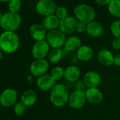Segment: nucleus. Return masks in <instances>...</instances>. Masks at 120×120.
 <instances>
[{
  "label": "nucleus",
  "instance_id": "f257e3e1",
  "mask_svg": "<svg viewBox=\"0 0 120 120\" xmlns=\"http://www.w3.org/2000/svg\"><path fill=\"white\" fill-rule=\"evenodd\" d=\"M20 45L18 35L13 31H4L0 35V49L7 54L16 52Z\"/></svg>",
  "mask_w": 120,
  "mask_h": 120
},
{
  "label": "nucleus",
  "instance_id": "f03ea898",
  "mask_svg": "<svg viewBox=\"0 0 120 120\" xmlns=\"http://www.w3.org/2000/svg\"><path fill=\"white\" fill-rule=\"evenodd\" d=\"M69 98V94L68 88L62 83H56L49 93V100L56 107H64L68 103Z\"/></svg>",
  "mask_w": 120,
  "mask_h": 120
},
{
  "label": "nucleus",
  "instance_id": "7ed1b4c3",
  "mask_svg": "<svg viewBox=\"0 0 120 120\" xmlns=\"http://www.w3.org/2000/svg\"><path fill=\"white\" fill-rule=\"evenodd\" d=\"M21 23V16L18 13L9 11L2 15V19L0 21V27L4 31L14 32L20 27Z\"/></svg>",
  "mask_w": 120,
  "mask_h": 120
},
{
  "label": "nucleus",
  "instance_id": "20e7f679",
  "mask_svg": "<svg viewBox=\"0 0 120 120\" xmlns=\"http://www.w3.org/2000/svg\"><path fill=\"white\" fill-rule=\"evenodd\" d=\"M74 12L75 17L79 21L83 22L86 24L93 21L95 17V11L93 8L85 4L76 6Z\"/></svg>",
  "mask_w": 120,
  "mask_h": 120
},
{
  "label": "nucleus",
  "instance_id": "39448f33",
  "mask_svg": "<svg viewBox=\"0 0 120 120\" xmlns=\"http://www.w3.org/2000/svg\"><path fill=\"white\" fill-rule=\"evenodd\" d=\"M46 40L52 48H62L64 45L66 36L60 30L56 29L47 33Z\"/></svg>",
  "mask_w": 120,
  "mask_h": 120
},
{
  "label": "nucleus",
  "instance_id": "423d86ee",
  "mask_svg": "<svg viewBox=\"0 0 120 120\" xmlns=\"http://www.w3.org/2000/svg\"><path fill=\"white\" fill-rule=\"evenodd\" d=\"M50 46L46 40L37 41L32 48V55L35 59H43L47 56Z\"/></svg>",
  "mask_w": 120,
  "mask_h": 120
},
{
  "label": "nucleus",
  "instance_id": "0eeeda50",
  "mask_svg": "<svg viewBox=\"0 0 120 120\" xmlns=\"http://www.w3.org/2000/svg\"><path fill=\"white\" fill-rule=\"evenodd\" d=\"M49 67V62L47 61L45 59H35V61H33L30 66V71L33 76L39 78L45 74H47Z\"/></svg>",
  "mask_w": 120,
  "mask_h": 120
},
{
  "label": "nucleus",
  "instance_id": "6e6552de",
  "mask_svg": "<svg viewBox=\"0 0 120 120\" xmlns=\"http://www.w3.org/2000/svg\"><path fill=\"white\" fill-rule=\"evenodd\" d=\"M86 98L85 90H75L70 95L69 98V106L75 109H81L86 104Z\"/></svg>",
  "mask_w": 120,
  "mask_h": 120
},
{
  "label": "nucleus",
  "instance_id": "1a4fd4ad",
  "mask_svg": "<svg viewBox=\"0 0 120 120\" xmlns=\"http://www.w3.org/2000/svg\"><path fill=\"white\" fill-rule=\"evenodd\" d=\"M56 9V5L52 0H39L36 4L37 12L45 17L55 14Z\"/></svg>",
  "mask_w": 120,
  "mask_h": 120
},
{
  "label": "nucleus",
  "instance_id": "9d476101",
  "mask_svg": "<svg viewBox=\"0 0 120 120\" xmlns=\"http://www.w3.org/2000/svg\"><path fill=\"white\" fill-rule=\"evenodd\" d=\"M17 98V91L12 88H7L0 94V104L6 107H11L16 104Z\"/></svg>",
  "mask_w": 120,
  "mask_h": 120
},
{
  "label": "nucleus",
  "instance_id": "9b49d317",
  "mask_svg": "<svg viewBox=\"0 0 120 120\" xmlns=\"http://www.w3.org/2000/svg\"><path fill=\"white\" fill-rule=\"evenodd\" d=\"M78 20L76 17L68 16L64 20H61L59 22V30H61L64 34H72L76 31Z\"/></svg>",
  "mask_w": 120,
  "mask_h": 120
},
{
  "label": "nucleus",
  "instance_id": "f8f14e48",
  "mask_svg": "<svg viewBox=\"0 0 120 120\" xmlns=\"http://www.w3.org/2000/svg\"><path fill=\"white\" fill-rule=\"evenodd\" d=\"M83 81L87 88H98L101 83V76L95 71H89L84 75Z\"/></svg>",
  "mask_w": 120,
  "mask_h": 120
},
{
  "label": "nucleus",
  "instance_id": "ddd939ff",
  "mask_svg": "<svg viewBox=\"0 0 120 120\" xmlns=\"http://www.w3.org/2000/svg\"><path fill=\"white\" fill-rule=\"evenodd\" d=\"M36 83L40 90L42 91H51L56 84V81L50 74H45L38 78Z\"/></svg>",
  "mask_w": 120,
  "mask_h": 120
},
{
  "label": "nucleus",
  "instance_id": "4468645a",
  "mask_svg": "<svg viewBox=\"0 0 120 120\" xmlns=\"http://www.w3.org/2000/svg\"><path fill=\"white\" fill-rule=\"evenodd\" d=\"M86 101L93 105H98L103 100V94L98 88H87L85 90Z\"/></svg>",
  "mask_w": 120,
  "mask_h": 120
},
{
  "label": "nucleus",
  "instance_id": "2eb2a0df",
  "mask_svg": "<svg viewBox=\"0 0 120 120\" xmlns=\"http://www.w3.org/2000/svg\"><path fill=\"white\" fill-rule=\"evenodd\" d=\"M97 59L100 64L105 67H109L114 64V55L110 50L102 49L98 52Z\"/></svg>",
  "mask_w": 120,
  "mask_h": 120
},
{
  "label": "nucleus",
  "instance_id": "dca6fc26",
  "mask_svg": "<svg viewBox=\"0 0 120 120\" xmlns=\"http://www.w3.org/2000/svg\"><path fill=\"white\" fill-rule=\"evenodd\" d=\"M47 30L42 26V25L39 23H34L30 27V34L33 39L36 42L45 40L47 37Z\"/></svg>",
  "mask_w": 120,
  "mask_h": 120
},
{
  "label": "nucleus",
  "instance_id": "f3484780",
  "mask_svg": "<svg viewBox=\"0 0 120 120\" xmlns=\"http://www.w3.org/2000/svg\"><path fill=\"white\" fill-rule=\"evenodd\" d=\"M81 69L79 67L75 65H71L64 69V78L66 79V81L70 83H74L79 81L81 77Z\"/></svg>",
  "mask_w": 120,
  "mask_h": 120
},
{
  "label": "nucleus",
  "instance_id": "a211bd4d",
  "mask_svg": "<svg viewBox=\"0 0 120 120\" xmlns=\"http://www.w3.org/2000/svg\"><path fill=\"white\" fill-rule=\"evenodd\" d=\"M82 46L81 40L77 36H70L66 38L64 49L68 52H76Z\"/></svg>",
  "mask_w": 120,
  "mask_h": 120
},
{
  "label": "nucleus",
  "instance_id": "6ab92c4d",
  "mask_svg": "<svg viewBox=\"0 0 120 120\" xmlns=\"http://www.w3.org/2000/svg\"><path fill=\"white\" fill-rule=\"evenodd\" d=\"M93 56V49L88 45H82L76 51V57L82 62H88Z\"/></svg>",
  "mask_w": 120,
  "mask_h": 120
},
{
  "label": "nucleus",
  "instance_id": "aec40b11",
  "mask_svg": "<svg viewBox=\"0 0 120 120\" xmlns=\"http://www.w3.org/2000/svg\"><path fill=\"white\" fill-rule=\"evenodd\" d=\"M59 19L55 15H50L45 16L42 20V25L46 30L52 31L56 30L59 26Z\"/></svg>",
  "mask_w": 120,
  "mask_h": 120
},
{
  "label": "nucleus",
  "instance_id": "412c9836",
  "mask_svg": "<svg viewBox=\"0 0 120 120\" xmlns=\"http://www.w3.org/2000/svg\"><path fill=\"white\" fill-rule=\"evenodd\" d=\"M37 100L38 95L35 91L31 89H28L24 91L21 98V102H22L26 107H30L35 105Z\"/></svg>",
  "mask_w": 120,
  "mask_h": 120
},
{
  "label": "nucleus",
  "instance_id": "4be33fe9",
  "mask_svg": "<svg viewBox=\"0 0 120 120\" xmlns=\"http://www.w3.org/2000/svg\"><path fill=\"white\" fill-rule=\"evenodd\" d=\"M86 32L93 38H99L103 34L104 29L100 23L95 21H92L87 24Z\"/></svg>",
  "mask_w": 120,
  "mask_h": 120
},
{
  "label": "nucleus",
  "instance_id": "5701e85b",
  "mask_svg": "<svg viewBox=\"0 0 120 120\" xmlns=\"http://www.w3.org/2000/svg\"><path fill=\"white\" fill-rule=\"evenodd\" d=\"M64 53L62 48H52L47 55L48 61L49 63L55 64L62 60Z\"/></svg>",
  "mask_w": 120,
  "mask_h": 120
},
{
  "label": "nucleus",
  "instance_id": "b1692460",
  "mask_svg": "<svg viewBox=\"0 0 120 120\" xmlns=\"http://www.w3.org/2000/svg\"><path fill=\"white\" fill-rule=\"evenodd\" d=\"M109 14L116 18H120V0H112L108 5Z\"/></svg>",
  "mask_w": 120,
  "mask_h": 120
},
{
  "label": "nucleus",
  "instance_id": "393cba45",
  "mask_svg": "<svg viewBox=\"0 0 120 120\" xmlns=\"http://www.w3.org/2000/svg\"><path fill=\"white\" fill-rule=\"evenodd\" d=\"M50 75L56 81H60L64 76V69L60 66H56L52 69Z\"/></svg>",
  "mask_w": 120,
  "mask_h": 120
},
{
  "label": "nucleus",
  "instance_id": "a878e982",
  "mask_svg": "<svg viewBox=\"0 0 120 120\" xmlns=\"http://www.w3.org/2000/svg\"><path fill=\"white\" fill-rule=\"evenodd\" d=\"M21 8V0H11L8 4V9L10 12L18 13Z\"/></svg>",
  "mask_w": 120,
  "mask_h": 120
},
{
  "label": "nucleus",
  "instance_id": "bb28decb",
  "mask_svg": "<svg viewBox=\"0 0 120 120\" xmlns=\"http://www.w3.org/2000/svg\"><path fill=\"white\" fill-rule=\"evenodd\" d=\"M26 106L22 102H18L14 105V112L17 116H23L26 111Z\"/></svg>",
  "mask_w": 120,
  "mask_h": 120
},
{
  "label": "nucleus",
  "instance_id": "cd10ccee",
  "mask_svg": "<svg viewBox=\"0 0 120 120\" xmlns=\"http://www.w3.org/2000/svg\"><path fill=\"white\" fill-rule=\"evenodd\" d=\"M110 30L114 38L120 39V21H114L110 26Z\"/></svg>",
  "mask_w": 120,
  "mask_h": 120
},
{
  "label": "nucleus",
  "instance_id": "c85d7f7f",
  "mask_svg": "<svg viewBox=\"0 0 120 120\" xmlns=\"http://www.w3.org/2000/svg\"><path fill=\"white\" fill-rule=\"evenodd\" d=\"M55 16L59 19V21L64 20L69 16L67 9L63 7H59L56 9L55 11Z\"/></svg>",
  "mask_w": 120,
  "mask_h": 120
},
{
  "label": "nucleus",
  "instance_id": "c756f323",
  "mask_svg": "<svg viewBox=\"0 0 120 120\" xmlns=\"http://www.w3.org/2000/svg\"><path fill=\"white\" fill-rule=\"evenodd\" d=\"M87 29V24L81 22V21H78L77 26H76V31L78 33H83L85 31H86Z\"/></svg>",
  "mask_w": 120,
  "mask_h": 120
},
{
  "label": "nucleus",
  "instance_id": "7c9ffc66",
  "mask_svg": "<svg viewBox=\"0 0 120 120\" xmlns=\"http://www.w3.org/2000/svg\"><path fill=\"white\" fill-rule=\"evenodd\" d=\"M112 47L115 50H119L120 49V39L114 38L112 42Z\"/></svg>",
  "mask_w": 120,
  "mask_h": 120
},
{
  "label": "nucleus",
  "instance_id": "2f4dec72",
  "mask_svg": "<svg viewBox=\"0 0 120 120\" xmlns=\"http://www.w3.org/2000/svg\"><path fill=\"white\" fill-rule=\"evenodd\" d=\"M96 2L101 6H106V5H109L112 0H95Z\"/></svg>",
  "mask_w": 120,
  "mask_h": 120
},
{
  "label": "nucleus",
  "instance_id": "473e14b6",
  "mask_svg": "<svg viewBox=\"0 0 120 120\" xmlns=\"http://www.w3.org/2000/svg\"><path fill=\"white\" fill-rule=\"evenodd\" d=\"M86 88L85 86V83H83V81H79L76 83V90H84V88Z\"/></svg>",
  "mask_w": 120,
  "mask_h": 120
},
{
  "label": "nucleus",
  "instance_id": "72a5a7b5",
  "mask_svg": "<svg viewBox=\"0 0 120 120\" xmlns=\"http://www.w3.org/2000/svg\"><path fill=\"white\" fill-rule=\"evenodd\" d=\"M114 64L120 67V54H116L114 56Z\"/></svg>",
  "mask_w": 120,
  "mask_h": 120
},
{
  "label": "nucleus",
  "instance_id": "f704fd0d",
  "mask_svg": "<svg viewBox=\"0 0 120 120\" xmlns=\"http://www.w3.org/2000/svg\"><path fill=\"white\" fill-rule=\"evenodd\" d=\"M2 57H3V52L0 49V60H2Z\"/></svg>",
  "mask_w": 120,
  "mask_h": 120
},
{
  "label": "nucleus",
  "instance_id": "c9c22d12",
  "mask_svg": "<svg viewBox=\"0 0 120 120\" xmlns=\"http://www.w3.org/2000/svg\"><path fill=\"white\" fill-rule=\"evenodd\" d=\"M11 0H0V2H9Z\"/></svg>",
  "mask_w": 120,
  "mask_h": 120
},
{
  "label": "nucleus",
  "instance_id": "e433bc0d",
  "mask_svg": "<svg viewBox=\"0 0 120 120\" xmlns=\"http://www.w3.org/2000/svg\"><path fill=\"white\" fill-rule=\"evenodd\" d=\"M2 14L1 11H0V21H1V19H2Z\"/></svg>",
  "mask_w": 120,
  "mask_h": 120
}]
</instances>
